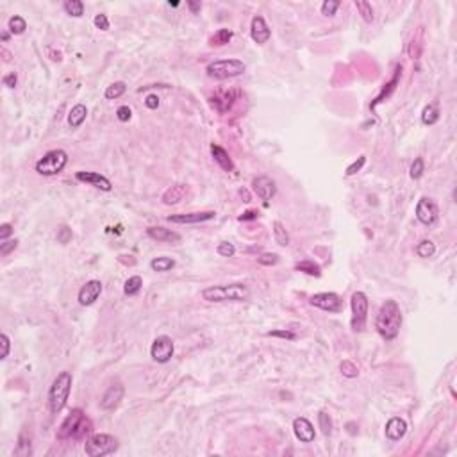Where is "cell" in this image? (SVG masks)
<instances>
[{"label":"cell","mask_w":457,"mask_h":457,"mask_svg":"<svg viewBox=\"0 0 457 457\" xmlns=\"http://www.w3.org/2000/svg\"><path fill=\"white\" fill-rule=\"evenodd\" d=\"M68 162V154L61 149L56 150H50L47 154L43 155L38 162H36V171L39 175H45V177H50V175H57L61 171L64 170Z\"/></svg>","instance_id":"8992f818"},{"label":"cell","mask_w":457,"mask_h":457,"mask_svg":"<svg viewBox=\"0 0 457 457\" xmlns=\"http://www.w3.org/2000/svg\"><path fill=\"white\" fill-rule=\"evenodd\" d=\"M364 162H366V155H359L357 161H354L350 166L346 168V175H348V177L355 175V173H357V171H361V168L364 166Z\"/></svg>","instance_id":"60d3db41"},{"label":"cell","mask_w":457,"mask_h":457,"mask_svg":"<svg viewBox=\"0 0 457 457\" xmlns=\"http://www.w3.org/2000/svg\"><path fill=\"white\" fill-rule=\"evenodd\" d=\"M86 116H88V107L84 104H77V106L72 107V111L68 115V125L72 129H79L84 124Z\"/></svg>","instance_id":"cb8c5ba5"},{"label":"cell","mask_w":457,"mask_h":457,"mask_svg":"<svg viewBox=\"0 0 457 457\" xmlns=\"http://www.w3.org/2000/svg\"><path fill=\"white\" fill-rule=\"evenodd\" d=\"M147 236L154 241H162V243H179L180 241V236L177 232L164 229V227H149Z\"/></svg>","instance_id":"d6986e66"},{"label":"cell","mask_w":457,"mask_h":457,"mask_svg":"<svg viewBox=\"0 0 457 457\" xmlns=\"http://www.w3.org/2000/svg\"><path fill=\"white\" fill-rule=\"evenodd\" d=\"M232 39V32L229 29H220L216 30V34L213 36V38L209 39L211 45H216V47H223V45H227V43Z\"/></svg>","instance_id":"e575fe53"},{"label":"cell","mask_w":457,"mask_h":457,"mask_svg":"<svg viewBox=\"0 0 457 457\" xmlns=\"http://www.w3.org/2000/svg\"><path fill=\"white\" fill-rule=\"evenodd\" d=\"M257 261H259L261 265L272 266V265H275V263L279 261V256H277V254H263V256L257 257Z\"/></svg>","instance_id":"bcb514c9"},{"label":"cell","mask_w":457,"mask_h":457,"mask_svg":"<svg viewBox=\"0 0 457 457\" xmlns=\"http://www.w3.org/2000/svg\"><path fill=\"white\" fill-rule=\"evenodd\" d=\"M339 370H341V373L345 377H348V379H354V377L359 375V368L355 363H352L350 359H345L341 364H339Z\"/></svg>","instance_id":"8d00e7d4"},{"label":"cell","mask_w":457,"mask_h":457,"mask_svg":"<svg viewBox=\"0 0 457 457\" xmlns=\"http://www.w3.org/2000/svg\"><path fill=\"white\" fill-rule=\"evenodd\" d=\"M57 239H59L61 243H68L70 239H72V231H70L68 227H61L59 232H57Z\"/></svg>","instance_id":"c3c4849f"},{"label":"cell","mask_w":457,"mask_h":457,"mask_svg":"<svg viewBox=\"0 0 457 457\" xmlns=\"http://www.w3.org/2000/svg\"><path fill=\"white\" fill-rule=\"evenodd\" d=\"M75 179H77L79 182L90 184V186H93V188H97V189H102V191H111L113 189L111 180L107 179V177L100 175V173H97V171H77V173H75Z\"/></svg>","instance_id":"5bb4252c"},{"label":"cell","mask_w":457,"mask_h":457,"mask_svg":"<svg viewBox=\"0 0 457 457\" xmlns=\"http://www.w3.org/2000/svg\"><path fill=\"white\" fill-rule=\"evenodd\" d=\"M2 81H4V84L7 86V88H14V86H16V73H14V72L13 73H7V75L2 79Z\"/></svg>","instance_id":"f5cc1de1"},{"label":"cell","mask_w":457,"mask_h":457,"mask_svg":"<svg viewBox=\"0 0 457 457\" xmlns=\"http://www.w3.org/2000/svg\"><path fill=\"white\" fill-rule=\"evenodd\" d=\"M350 307H352V329L355 332L364 330L368 318V297L363 291H355L350 299Z\"/></svg>","instance_id":"ba28073f"},{"label":"cell","mask_w":457,"mask_h":457,"mask_svg":"<svg viewBox=\"0 0 457 457\" xmlns=\"http://www.w3.org/2000/svg\"><path fill=\"white\" fill-rule=\"evenodd\" d=\"M318 423H320V429L325 436H329L330 432H332V420H330V416L327 413H323V411L318 413Z\"/></svg>","instance_id":"74e56055"},{"label":"cell","mask_w":457,"mask_h":457,"mask_svg":"<svg viewBox=\"0 0 457 457\" xmlns=\"http://www.w3.org/2000/svg\"><path fill=\"white\" fill-rule=\"evenodd\" d=\"M131 116H133V111H131V107L129 106L118 107V111H116V118H118L120 122H129Z\"/></svg>","instance_id":"7dc6e473"},{"label":"cell","mask_w":457,"mask_h":457,"mask_svg":"<svg viewBox=\"0 0 457 457\" xmlns=\"http://www.w3.org/2000/svg\"><path fill=\"white\" fill-rule=\"evenodd\" d=\"M293 432H295L297 440L300 443H311V441H314V436H316L314 425L304 416H299V418L293 420Z\"/></svg>","instance_id":"9a60e30c"},{"label":"cell","mask_w":457,"mask_h":457,"mask_svg":"<svg viewBox=\"0 0 457 457\" xmlns=\"http://www.w3.org/2000/svg\"><path fill=\"white\" fill-rule=\"evenodd\" d=\"M211 154H213L214 161L218 162V166L225 171H234V162H232L231 155L225 149H222L220 145H211Z\"/></svg>","instance_id":"44dd1931"},{"label":"cell","mask_w":457,"mask_h":457,"mask_svg":"<svg viewBox=\"0 0 457 457\" xmlns=\"http://www.w3.org/2000/svg\"><path fill=\"white\" fill-rule=\"evenodd\" d=\"M125 388L122 384H113L111 388L104 393L102 400H100V407L104 411H115L120 406V402L124 400Z\"/></svg>","instance_id":"2e32d148"},{"label":"cell","mask_w":457,"mask_h":457,"mask_svg":"<svg viewBox=\"0 0 457 457\" xmlns=\"http://www.w3.org/2000/svg\"><path fill=\"white\" fill-rule=\"evenodd\" d=\"M93 21H95V27H97V29H100V30H109V18H107L104 13L97 14Z\"/></svg>","instance_id":"f6af8a7d"},{"label":"cell","mask_w":457,"mask_h":457,"mask_svg":"<svg viewBox=\"0 0 457 457\" xmlns=\"http://www.w3.org/2000/svg\"><path fill=\"white\" fill-rule=\"evenodd\" d=\"M299 272H304V274H307V275H311V277H320L321 275V272H320V266L314 263V261H309V259H305V261H300V263H297V266H295Z\"/></svg>","instance_id":"f1b7e54d"},{"label":"cell","mask_w":457,"mask_h":457,"mask_svg":"<svg viewBox=\"0 0 457 457\" xmlns=\"http://www.w3.org/2000/svg\"><path fill=\"white\" fill-rule=\"evenodd\" d=\"M440 120V109H438L436 104H429V106L423 107L422 111V122L425 125H434Z\"/></svg>","instance_id":"484cf974"},{"label":"cell","mask_w":457,"mask_h":457,"mask_svg":"<svg viewBox=\"0 0 457 457\" xmlns=\"http://www.w3.org/2000/svg\"><path fill=\"white\" fill-rule=\"evenodd\" d=\"M402 327V311L393 299H388L380 305L375 316V329L384 339L391 341L398 336Z\"/></svg>","instance_id":"6da1fadb"},{"label":"cell","mask_w":457,"mask_h":457,"mask_svg":"<svg viewBox=\"0 0 457 457\" xmlns=\"http://www.w3.org/2000/svg\"><path fill=\"white\" fill-rule=\"evenodd\" d=\"M205 72H207V75L211 79L223 81V79H232L243 75L247 72V64L239 59H218L207 64Z\"/></svg>","instance_id":"5b68a950"},{"label":"cell","mask_w":457,"mask_h":457,"mask_svg":"<svg viewBox=\"0 0 457 457\" xmlns=\"http://www.w3.org/2000/svg\"><path fill=\"white\" fill-rule=\"evenodd\" d=\"M100 293H102V282L100 281H88L84 284V286L79 290V295H77V300L81 305H91V304H95L97 300H99Z\"/></svg>","instance_id":"4fadbf2b"},{"label":"cell","mask_w":457,"mask_h":457,"mask_svg":"<svg viewBox=\"0 0 457 457\" xmlns=\"http://www.w3.org/2000/svg\"><path fill=\"white\" fill-rule=\"evenodd\" d=\"M423 171H425V162H423L422 157H416L415 161H413V164H411V177L413 179H420V177L423 175Z\"/></svg>","instance_id":"ab89813d"},{"label":"cell","mask_w":457,"mask_h":457,"mask_svg":"<svg viewBox=\"0 0 457 457\" xmlns=\"http://www.w3.org/2000/svg\"><path fill=\"white\" fill-rule=\"evenodd\" d=\"M91 432V422L81 409H73L61 423L57 431V440H81Z\"/></svg>","instance_id":"3957f363"},{"label":"cell","mask_w":457,"mask_h":457,"mask_svg":"<svg viewBox=\"0 0 457 457\" xmlns=\"http://www.w3.org/2000/svg\"><path fill=\"white\" fill-rule=\"evenodd\" d=\"M250 297V291L245 284H223L211 286L202 291V299L207 302H245Z\"/></svg>","instance_id":"277c9868"},{"label":"cell","mask_w":457,"mask_h":457,"mask_svg":"<svg viewBox=\"0 0 457 457\" xmlns=\"http://www.w3.org/2000/svg\"><path fill=\"white\" fill-rule=\"evenodd\" d=\"M416 254L423 259H429L436 254V245L432 243L431 239H422L418 245H416Z\"/></svg>","instance_id":"4dcf8cb0"},{"label":"cell","mask_w":457,"mask_h":457,"mask_svg":"<svg viewBox=\"0 0 457 457\" xmlns=\"http://www.w3.org/2000/svg\"><path fill=\"white\" fill-rule=\"evenodd\" d=\"M236 97H238V91H220V93H216L213 99H211V104H213V107H218L220 102H223L222 113H225L232 107Z\"/></svg>","instance_id":"603a6c76"},{"label":"cell","mask_w":457,"mask_h":457,"mask_svg":"<svg viewBox=\"0 0 457 457\" xmlns=\"http://www.w3.org/2000/svg\"><path fill=\"white\" fill-rule=\"evenodd\" d=\"M11 232H13V225H11V223H2V225H0V239H2V241H5V239L11 236Z\"/></svg>","instance_id":"681fc988"},{"label":"cell","mask_w":457,"mask_h":457,"mask_svg":"<svg viewBox=\"0 0 457 457\" xmlns=\"http://www.w3.org/2000/svg\"><path fill=\"white\" fill-rule=\"evenodd\" d=\"M150 268L154 270V272H159V274H162V272H170V270L175 268V261L171 259V257H168V256L154 257V259L150 261Z\"/></svg>","instance_id":"d4e9b609"},{"label":"cell","mask_w":457,"mask_h":457,"mask_svg":"<svg viewBox=\"0 0 457 457\" xmlns=\"http://www.w3.org/2000/svg\"><path fill=\"white\" fill-rule=\"evenodd\" d=\"M141 286H143V281H141L140 275H133V277H129L127 281H125L124 293L127 297L138 295V293H140V290H141Z\"/></svg>","instance_id":"4316f807"},{"label":"cell","mask_w":457,"mask_h":457,"mask_svg":"<svg viewBox=\"0 0 457 457\" xmlns=\"http://www.w3.org/2000/svg\"><path fill=\"white\" fill-rule=\"evenodd\" d=\"M125 90H127V86H125V82H122V81L113 82L111 86H107V88H106V93H104V97H106L107 100L120 99V97H122V95L125 93Z\"/></svg>","instance_id":"1f68e13d"},{"label":"cell","mask_w":457,"mask_h":457,"mask_svg":"<svg viewBox=\"0 0 457 457\" xmlns=\"http://www.w3.org/2000/svg\"><path fill=\"white\" fill-rule=\"evenodd\" d=\"M7 29H9V32H11V34H23V32H25V29H27L25 18L18 16V14L11 16V18H9V21H7Z\"/></svg>","instance_id":"f546056e"},{"label":"cell","mask_w":457,"mask_h":457,"mask_svg":"<svg viewBox=\"0 0 457 457\" xmlns=\"http://www.w3.org/2000/svg\"><path fill=\"white\" fill-rule=\"evenodd\" d=\"M72 373L70 372H61L56 379L52 380L50 389H48L47 400H48V409H50L52 415H57L63 411V407L66 406V400L70 397V391H72Z\"/></svg>","instance_id":"7a4b0ae2"},{"label":"cell","mask_w":457,"mask_h":457,"mask_svg":"<svg viewBox=\"0 0 457 457\" xmlns=\"http://www.w3.org/2000/svg\"><path fill=\"white\" fill-rule=\"evenodd\" d=\"M118 449V440L111 434H93L90 440L84 443V452L90 457H102L116 452Z\"/></svg>","instance_id":"52a82bcc"},{"label":"cell","mask_w":457,"mask_h":457,"mask_svg":"<svg viewBox=\"0 0 457 457\" xmlns=\"http://www.w3.org/2000/svg\"><path fill=\"white\" fill-rule=\"evenodd\" d=\"M216 216L214 211H204V213H184V214H171L168 216V222L171 223H202L209 222Z\"/></svg>","instance_id":"ac0fdd59"},{"label":"cell","mask_w":457,"mask_h":457,"mask_svg":"<svg viewBox=\"0 0 457 457\" xmlns=\"http://www.w3.org/2000/svg\"><path fill=\"white\" fill-rule=\"evenodd\" d=\"M355 7H357V11L361 13V16H363V20L366 23H372L375 16H373V7L370 2H366V0H355Z\"/></svg>","instance_id":"d6a6232c"},{"label":"cell","mask_w":457,"mask_h":457,"mask_svg":"<svg viewBox=\"0 0 457 457\" xmlns=\"http://www.w3.org/2000/svg\"><path fill=\"white\" fill-rule=\"evenodd\" d=\"M14 454H16V456H21V457H27V456L32 454V450H30V440L25 436V434H20V438H18V445H16Z\"/></svg>","instance_id":"d590c367"},{"label":"cell","mask_w":457,"mask_h":457,"mask_svg":"<svg viewBox=\"0 0 457 457\" xmlns=\"http://www.w3.org/2000/svg\"><path fill=\"white\" fill-rule=\"evenodd\" d=\"M186 193H188V186H186V184H175V186H171V188H168L166 191H164L162 202L166 205H175L182 200Z\"/></svg>","instance_id":"7402d4cb"},{"label":"cell","mask_w":457,"mask_h":457,"mask_svg":"<svg viewBox=\"0 0 457 457\" xmlns=\"http://www.w3.org/2000/svg\"><path fill=\"white\" fill-rule=\"evenodd\" d=\"M145 106L149 107V109H157L159 107V97L157 95H149L145 99Z\"/></svg>","instance_id":"816d5d0a"},{"label":"cell","mask_w":457,"mask_h":457,"mask_svg":"<svg viewBox=\"0 0 457 457\" xmlns=\"http://www.w3.org/2000/svg\"><path fill=\"white\" fill-rule=\"evenodd\" d=\"M268 336H277V338L295 339V332H290V330H272V332H268Z\"/></svg>","instance_id":"f907efd6"},{"label":"cell","mask_w":457,"mask_h":457,"mask_svg":"<svg viewBox=\"0 0 457 457\" xmlns=\"http://www.w3.org/2000/svg\"><path fill=\"white\" fill-rule=\"evenodd\" d=\"M252 188H254V191H256L257 197H259L261 200H265L266 204H268V200H272V198L275 197V193H277L275 180L270 179L268 175L256 177V179L252 180Z\"/></svg>","instance_id":"7c38bea8"},{"label":"cell","mask_w":457,"mask_h":457,"mask_svg":"<svg viewBox=\"0 0 457 457\" xmlns=\"http://www.w3.org/2000/svg\"><path fill=\"white\" fill-rule=\"evenodd\" d=\"M0 345H2V354H0V359H5L9 355V350H11V341H9V336L5 332L0 334Z\"/></svg>","instance_id":"7bdbcfd3"},{"label":"cell","mask_w":457,"mask_h":457,"mask_svg":"<svg viewBox=\"0 0 457 457\" xmlns=\"http://www.w3.org/2000/svg\"><path fill=\"white\" fill-rule=\"evenodd\" d=\"M274 238L275 243H279L281 247H288L290 245V234H288L286 227L282 225L281 222H274Z\"/></svg>","instance_id":"83f0119b"},{"label":"cell","mask_w":457,"mask_h":457,"mask_svg":"<svg viewBox=\"0 0 457 457\" xmlns=\"http://www.w3.org/2000/svg\"><path fill=\"white\" fill-rule=\"evenodd\" d=\"M312 307H318L327 312H339L343 307V302L336 293H316L309 299Z\"/></svg>","instance_id":"8fae6325"},{"label":"cell","mask_w":457,"mask_h":457,"mask_svg":"<svg viewBox=\"0 0 457 457\" xmlns=\"http://www.w3.org/2000/svg\"><path fill=\"white\" fill-rule=\"evenodd\" d=\"M173 350H175V345H173V339L170 336H157L150 346V355L155 363L164 364L173 357Z\"/></svg>","instance_id":"30bf717a"},{"label":"cell","mask_w":457,"mask_h":457,"mask_svg":"<svg viewBox=\"0 0 457 457\" xmlns=\"http://www.w3.org/2000/svg\"><path fill=\"white\" fill-rule=\"evenodd\" d=\"M7 38H9V34L7 32H4V34H2V41H7Z\"/></svg>","instance_id":"9f6ffc18"},{"label":"cell","mask_w":457,"mask_h":457,"mask_svg":"<svg viewBox=\"0 0 457 457\" xmlns=\"http://www.w3.org/2000/svg\"><path fill=\"white\" fill-rule=\"evenodd\" d=\"M416 218L420 223L427 227L436 225V222L440 220V209H438V204L432 198L429 197H422L416 204Z\"/></svg>","instance_id":"9c48e42d"},{"label":"cell","mask_w":457,"mask_h":457,"mask_svg":"<svg viewBox=\"0 0 457 457\" xmlns=\"http://www.w3.org/2000/svg\"><path fill=\"white\" fill-rule=\"evenodd\" d=\"M18 247V241L16 239H5V241H2L0 243V256H7L11 250H14V248Z\"/></svg>","instance_id":"ee69618b"},{"label":"cell","mask_w":457,"mask_h":457,"mask_svg":"<svg viewBox=\"0 0 457 457\" xmlns=\"http://www.w3.org/2000/svg\"><path fill=\"white\" fill-rule=\"evenodd\" d=\"M63 7L70 16L79 18V16L84 14V4H82L81 0H66V2L63 4Z\"/></svg>","instance_id":"836d02e7"},{"label":"cell","mask_w":457,"mask_h":457,"mask_svg":"<svg viewBox=\"0 0 457 457\" xmlns=\"http://www.w3.org/2000/svg\"><path fill=\"white\" fill-rule=\"evenodd\" d=\"M250 36L257 45H265L266 41L272 36V30H270L268 23L263 16H254L252 23H250Z\"/></svg>","instance_id":"e0dca14e"},{"label":"cell","mask_w":457,"mask_h":457,"mask_svg":"<svg viewBox=\"0 0 457 457\" xmlns=\"http://www.w3.org/2000/svg\"><path fill=\"white\" fill-rule=\"evenodd\" d=\"M188 5H189V9H191L193 13H198L202 9V4L200 2H188Z\"/></svg>","instance_id":"11a10c76"},{"label":"cell","mask_w":457,"mask_h":457,"mask_svg":"<svg viewBox=\"0 0 457 457\" xmlns=\"http://www.w3.org/2000/svg\"><path fill=\"white\" fill-rule=\"evenodd\" d=\"M339 2L338 0H325L323 4H321V14L323 16H334L336 14V11L339 9Z\"/></svg>","instance_id":"f35d334b"},{"label":"cell","mask_w":457,"mask_h":457,"mask_svg":"<svg viewBox=\"0 0 457 457\" xmlns=\"http://www.w3.org/2000/svg\"><path fill=\"white\" fill-rule=\"evenodd\" d=\"M216 252L223 257H232L236 254V248H234V245L229 243V241H222V243L218 245V248H216Z\"/></svg>","instance_id":"b9f144b4"},{"label":"cell","mask_w":457,"mask_h":457,"mask_svg":"<svg viewBox=\"0 0 457 457\" xmlns=\"http://www.w3.org/2000/svg\"><path fill=\"white\" fill-rule=\"evenodd\" d=\"M386 438H388L389 441H398L402 440V438L406 436L407 432V423L404 422L402 418H398V416H395V418H391L388 423H386Z\"/></svg>","instance_id":"ffe728a7"},{"label":"cell","mask_w":457,"mask_h":457,"mask_svg":"<svg viewBox=\"0 0 457 457\" xmlns=\"http://www.w3.org/2000/svg\"><path fill=\"white\" fill-rule=\"evenodd\" d=\"M257 211H247V213H243L241 216H239V222H247V220H256L257 218Z\"/></svg>","instance_id":"db71d44e"}]
</instances>
